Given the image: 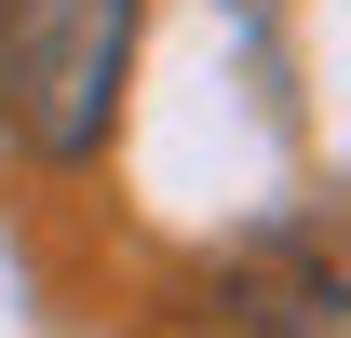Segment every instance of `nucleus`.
Here are the masks:
<instances>
[{
	"mask_svg": "<svg viewBox=\"0 0 351 338\" xmlns=\"http://www.w3.org/2000/svg\"><path fill=\"white\" fill-rule=\"evenodd\" d=\"M149 0H0V135L27 163H95L122 122Z\"/></svg>",
	"mask_w": 351,
	"mask_h": 338,
	"instance_id": "nucleus-1",
	"label": "nucleus"
}]
</instances>
